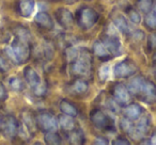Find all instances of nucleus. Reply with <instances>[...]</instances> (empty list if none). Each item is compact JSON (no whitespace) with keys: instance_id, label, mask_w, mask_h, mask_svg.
I'll use <instances>...</instances> for the list:
<instances>
[{"instance_id":"f257e3e1","label":"nucleus","mask_w":156,"mask_h":145,"mask_svg":"<svg viewBox=\"0 0 156 145\" xmlns=\"http://www.w3.org/2000/svg\"><path fill=\"white\" fill-rule=\"evenodd\" d=\"M72 71L77 77H86L91 71V57L88 51L79 52L72 63Z\"/></svg>"},{"instance_id":"f03ea898","label":"nucleus","mask_w":156,"mask_h":145,"mask_svg":"<svg viewBox=\"0 0 156 145\" xmlns=\"http://www.w3.org/2000/svg\"><path fill=\"white\" fill-rule=\"evenodd\" d=\"M76 20L80 28L88 30L92 28L98 20V14L94 9L89 7L81 8L76 13Z\"/></svg>"},{"instance_id":"7ed1b4c3","label":"nucleus","mask_w":156,"mask_h":145,"mask_svg":"<svg viewBox=\"0 0 156 145\" xmlns=\"http://www.w3.org/2000/svg\"><path fill=\"white\" fill-rule=\"evenodd\" d=\"M14 52V60L13 62L16 64H23L25 63L30 57V48H29V42L20 40L16 37L15 41L11 45Z\"/></svg>"},{"instance_id":"20e7f679","label":"nucleus","mask_w":156,"mask_h":145,"mask_svg":"<svg viewBox=\"0 0 156 145\" xmlns=\"http://www.w3.org/2000/svg\"><path fill=\"white\" fill-rule=\"evenodd\" d=\"M136 64L129 59H125V60L117 63L115 68H113V74L118 78H127V77H130L134 74H136Z\"/></svg>"},{"instance_id":"39448f33","label":"nucleus","mask_w":156,"mask_h":145,"mask_svg":"<svg viewBox=\"0 0 156 145\" xmlns=\"http://www.w3.org/2000/svg\"><path fill=\"white\" fill-rule=\"evenodd\" d=\"M18 126H20V124L17 123L15 117L12 115H8V116H3L1 125H0V130L5 138L12 140L17 134Z\"/></svg>"},{"instance_id":"423d86ee","label":"nucleus","mask_w":156,"mask_h":145,"mask_svg":"<svg viewBox=\"0 0 156 145\" xmlns=\"http://www.w3.org/2000/svg\"><path fill=\"white\" fill-rule=\"evenodd\" d=\"M150 125H151V119H150L149 115H143L142 117H139L138 122L136 125H134L133 129L130 130L129 134L134 140H140L142 139L145 134L147 133L150 129Z\"/></svg>"},{"instance_id":"0eeeda50","label":"nucleus","mask_w":156,"mask_h":145,"mask_svg":"<svg viewBox=\"0 0 156 145\" xmlns=\"http://www.w3.org/2000/svg\"><path fill=\"white\" fill-rule=\"evenodd\" d=\"M37 125L40 126L42 130L45 132L47 131H56L58 129L59 122L51 113L49 112H41L37 115Z\"/></svg>"},{"instance_id":"6e6552de","label":"nucleus","mask_w":156,"mask_h":145,"mask_svg":"<svg viewBox=\"0 0 156 145\" xmlns=\"http://www.w3.org/2000/svg\"><path fill=\"white\" fill-rule=\"evenodd\" d=\"M90 119H91L92 123L96 126V127L101 128V129L105 130H111L113 127V124L111 119L107 114H105L103 111L95 109L91 112L90 114Z\"/></svg>"},{"instance_id":"1a4fd4ad","label":"nucleus","mask_w":156,"mask_h":145,"mask_svg":"<svg viewBox=\"0 0 156 145\" xmlns=\"http://www.w3.org/2000/svg\"><path fill=\"white\" fill-rule=\"evenodd\" d=\"M104 45L106 46V48L108 49V51L110 52V54L113 56H119L121 54L122 50V43L119 40V37L115 34L113 32H111L110 28L108 30V33L104 39Z\"/></svg>"},{"instance_id":"9d476101","label":"nucleus","mask_w":156,"mask_h":145,"mask_svg":"<svg viewBox=\"0 0 156 145\" xmlns=\"http://www.w3.org/2000/svg\"><path fill=\"white\" fill-rule=\"evenodd\" d=\"M112 97L115 102L120 106H126L129 104L130 100V94L128 89H126L123 85L117 83L112 88Z\"/></svg>"},{"instance_id":"9b49d317","label":"nucleus","mask_w":156,"mask_h":145,"mask_svg":"<svg viewBox=\"0 0 156 145\" xmlns=\"http://www.w3.org/2000/svg\"><path fill=\"white\" fill-rule=\"evenodd\" d=\"M142 96V100L147 104H153L156 100V85L152 81L145 80L140 94Z\"/></svg>"},{"instance_id":"f8f14e48","label":"nucleus","mask_w":156,"mask_h":145,"mask_svg":"<svg viewBox=\"0 0 156 145\" xmlns=\"http://www.w3.org/2000/svg\"><path fill=\"white\" fill-rule=\"evenodd\" d=\"M56 18L58 22L63 27L64 29H69L73 26L74 17L71 11L65 8H60L56 11Z\"/></svg>"},{"instance_id":"ddd939ff","label":"nucleus","mask_w":156,"mask_h":145,"mask_svg":"<svg viewBox=\"0 0 156 145\" xmlns=\"http://www.w3.org/2000/svg\"><path fill=\"white\" fill-rule=\"evenodd\" d=\"M34 0H18L17 1V12L23 17H30L34 12Z\"/></svg>"},{"instance_id":"4468645a","label":"nucleus","mask_w":156,"mask_h":145,"mask_svg":"<svg viewBox=\"0 0 156 145\" xmlns=\"http://www.w3.org/2000/svg\"><path fill=\"white\" fill-rule=\"evenodd\" d=\"M24 76H25V79H26L27 83H28L32 89H34L35 87H37V85L42 82L41 77H40V75L37 73V71L30 66H27L26 68H25Z\"/></svg>"},{"instance_id":"2eb2a0df","label":"nucleus","mask_w":156,"mask_h":145,"mask_svg":"<svg viewBox=\"0 0 156 145\" xmlns=\"http://www.w3.org/2000/svg\"><path fill=\"white\" fill-rule=\"evenodd\" d=\"M34 22H37L39 26H41L42 28L48 29V30L54 28V22H52L49 14L46 13V12H39V13L35 15Z\"/></svg>"},{"instance_id":"dca6fc26","label":"nucleus","mask_w":156,"mask_h":145,"mask_svg":"<svg viewBox=\"0 0 156 145\" xmlns=\"http://www.w3.org/2000/svg\"><path fill=\"white\" fill-rule=\"evenodd\" d=\"M144 81L145 80L142 76H138L133 78L129 81V83H128V88H127L129 93L134 94V95H139L141 90H142L143 85H144Z\"/></svg>"},{"instance_id":"f3484780","label":"nucleus","mask_w":156,"mask_h":145,"mask_svg":"<svg viewBox=\"0 0 156 145\" xmlns=\"http://www.w3.org/2000/svg\"><path fill=\"white\" fill-rule=\"evenodd\" d=\"M124 113H125V117L129 119L130 121H136V119H138L141 116L142 108L137 104H132L126 107Z\"/></svg>"},{"instance_id":"a211bd4d","label":"nucleus","mask_w":156,"mask_h":145,"mask_svg":"<svg viewBox=\"0 0 156 145\" xmlns=\"http://www.w3.org/2000/svg\"><path fill=\"white\" fill-rule=\"evenodd\" d=\"M94 54L101 59V60H108L110 58V52L104 45V43L101 41H96L93 45Z\"/></svg>"},{"instance_id":"6ab92c4d","label":"nucleus","mask_w":156,"mask_h":145,"mask_svg":"<svg viewBox=\"0 0 156 145\" xmlns=\"http://www.w3.org/2000/svg\"><path fill=\"white\" fill-rule=\"evenodd\" d=\"M23 124H24V125L27 127V129L30 131L31 136H32V134L35 132V130H37V122L35 121L34 116H33L29 111L23 113Z\"/></svg>"},{"instance_id":"aec40b11","label":"nucleus","mask_w":156,"mask_h":145,"mask_svg":"<svg viewBox=\"0 0 156 145\" xmlns=\"http://www.w3.org/2000/svg\"><path fill=\"white\" fill-rule=\"evenodd\" d=\"M67 132H69V134L67 136V139H69V142H71L72 144L80 145L85 142V134H83L81 129H75L74 128L73 130Z\"/></svg>"},{"instance_id":"412c9836","label":"nucleus","mask_w":156,"mask_h":145,"mask_svg":"<svg viewBox=\"0 0 156 145\" xmlns=\"http://www.w3.org/2000/svg\"><path fill=\"white\" fill-rule=\"evenodd\" d=\"M59 125L65 131H71L75 128V122L73 119V116H69V115L63 113L59 116Z\"/></svg>"},{"instance_id":"4be33fe9","label":"nucleus","mask_w":156,"mask_h":145,"mask_svg":"<svg viewBox=\"0 0 156 145\" xmlns=\"http://www.w3.org/2000/svg\"><path fill=\"white\" fill-rule=\"evenodd\" d=\"M59 107H60L61 112L64 113V114H66V115H69V116L75 117L78 113L76 107L74 106L72 102H67V100H61Z\"/></svg>"},{"instance_id":"5701e85b","label":"nucleus","mask_w":156,"mask_h":145,"mask_svg":"<svg viewBox=\"0 0 156 145\" xmlns=\"http://www.w3.org/2000/svg\"><path fill=\"white\" fill-rule=\"evenodd\" d=\"M113 22H115V27L119 29V31H121L124 34H127L129 32V26H128L127 20L124 18V16L118 15L113 18Z\"/></svg>"},{"instance_id":"b1692460","label":"nucleus","mask_w":156,"mask_h":145,"mask_svg":"<svg viewBox=\"0 0 156 145\" xmlns=\"http://www.w3.org/2000/svg\"><path fill=\"white\" fill-rule=\"evenodd\" d=\"M45 142L49 145H58L62 143V139L56 131H47L45 134Z\"/></svg>"},{"instance_id":"393cba45","label":"nucleus","mask_w":156,"mask_h":145,"mask_svg":"<svg viewBox=\"0 0 156 145\" xmlns=\"http://www.w3.org/2000/svg\"><path fill=\"white\" fill-rule=\"evenodd\" d=\"M8 83H9V87L12 91L20 92L24 89V83H23V81L16 76L10 77V78L8 79Z\"/></svg>"},{"instance_id":"a878e982","label":"nucleus","mask_w":156,"mask_h":145,"mask_svg":"<svg viewBox=\"0 0 156 145\" xmlns=\"http://www.w3.org/2000/svg\"><path fill=\"white\" fill-rule=\"evenodd\" d=\"M71 89L75 94H83L88 91V85L87 82H85L83 80H76L72 85Z\"/></svg>"},{"instance_id":"bb28decb","label":"nucleus","mask_w":156,"mask_h":145,"mask_svg":"<svg viewBox=\"0 0 156 145\" xmlns=\"http://www.w3.org/2000/svg\"><path fill=\"white\" fill-rule=\"evenodd\" d=\"M137 5L140 11L149 13L153 7V0H137Z\"/></svg>"},{"instance_id":"cd10ccee","label":"nucleus","mask_w":156,"mask_h":145,"mask_svg":"<svg viewBox=\"0 0 156 145\" xmlns=\"http://www.w3.org/2000/svg\"><path fill=\"white\" fill-rule=\"evenodd\" d=\"M145 26L150 29H156V12H149L144 18Z\"/></svg>"},{"instance_id":"c85d7f7f","label":"nucleus","mask_w":156,"mask_h":145,"mask_svg":"<svg viewBox=\"0 0 156 145\" xmlns=\"http://www.w3.org/2000/svg\"><path fill=\"white\" fill-rule=\"evenodd\" d=\"M127 14H128V17L129 19L132 20L134 24H139L141 20V15L139 14V12L135 9H129L127 11Z\"/></svg>"},{"instance_id":"c756f323","label":"nucleus","mask_w":156,"mask_h":145,"mask_svg":"<svg viewBox=\"0 0 156 145\" xmlns=\"http://www.w3.org/2000/svg\"><path fill=\"white\" fill-rule=\"evenodd\" d=\"M109 75H110V67L108 65H104V66L101 67L100 71H98V76L102 81H106L109 78Z\"/></svg>"},{"instance_id":"7c9ffc66","label":"nucleus","mask_w":156,"mask_h":145,"mask_svg":"<svg viewBox=\"0 0 156 145\" xmlns=\"http://www.w3.org/2000/svg\"><path fill=\"white\" fill-rule=\"evenodd\" d=\"M33 90V92H34V94L37 96H43V95H45V93H46V85H45V83H43V82H41L40 83L37 87H35L34 89H32Z\"/></svg>"},{"instance_id":"2f4dec72","label":"nucleus","mask_w":156,"mask_h":145,"mask_svg":"<svg viewBox=\"0 0 156 145\" xmlns=\"http://www.w3.org/2000/svg\"><path fill=\"white\" fill-rule=\"evenodd\" d=\"M8 98V91L2 83H0V100H5Z\"/></svg>"},{"instance_id":"473e14b6","label":"nucleus","mask_w":156,"mask_h":145,"mask_svg":"<svg viewBox=\"0 0 156 145\" xmlns=\"http://www.w3.org/2000/svg\"><path fill=\"white\" fill-rule=\"evenodd\" d=\"M113 144L115 145H129V141H127L126 139L124 138H118L115 141H113Z\"/></svg>"},{"instance_id":"72a5a7b5","label":"nucleus","mask_w":156,"mask_h":145,"mask_svg":"<svg viewBox=\"0 0 156 145\" xmlns=\"http://www.w3.org/2000/svg\"><path fill=\"white\" fill-rule=\"evenodd\" d=\"M8 69H9V65H8V63L5 61V59L0 57V71L5 73V71H7Z\"/></svg>"},{"instance_id":"f704fd0d","label":"nucleus","mask_w":156,"mask_h":145,"mask_svg":"<svg viewBox=\"0 0 156 145\" xmlns=\"http://www.w3.org/2000/svg\"><path fill=\"white\" fill-rule=\"evenodd\" d=\"M94 144H101V145H107V144H109V142H108V140L107 139H105V138H96L95 139V141H94Z\"/></svg>"},{"instance_id":"c9c22d12","label":"nucleus","mask_w":156,"mask_h":145,"mask_svg":"<svg viewBox=\"0 0 156 145\" xmlns=\"http://www.w3.org/2000/svg\"><path fill=\"white\" fill-rule=\"evenodd\" d=\"M149 43H150V46L154 49H156V33L152 34L150 36V40H149Z\"/></svg>"},{"instance_id":"e433bc0d","label":"nucleus","mask_w":156,"mask_h":145,"mask_svg":"<svg viewBox=\"0 0 156 145\" xmlns=\"http://www.w3.org/2000/svg\"><path fill=\"white\" fill-rule=\"evenodd\" d=\"M151 144H156V131L154 132L151 138Z\"/></svg>"},{"instance_id":"4c0bfd02","label":"nucleus","mask_w":156,"mask_h":145,"mask_svg":"<svg viewBox=\"0 0 156 145\" xmlns=\"http://www.w3.org/2000/svg\"><path fill=\"white\" fill-rule=\"evenodd\" d=\"M2 119H3V116L1 114H0V125H1V122H2Z\"/></svg>"},{"instance_id":"58836bf2","label":"nucleus","mask_w":156,"mask_h":145,"mask_svg":"<svg viewBox=\"0 0 156 145\" xmlns=\"http://www.w3.org/2000/svg\"><path fill=\"white\" fill-rule=\"evenodd\" d=\"M155 12H156V3H155Z\"/></svg>"}]
</instances>
